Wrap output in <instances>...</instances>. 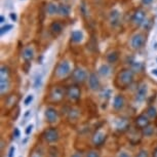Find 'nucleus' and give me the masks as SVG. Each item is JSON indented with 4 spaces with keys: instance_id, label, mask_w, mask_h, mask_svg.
<instances>
[{
    "instance_id": "nucleus-21",
    "label": "nucleus",
    "mask_w": 157,
    "mask_h": 157,
    "mask_svg": "<svg viewBox=\"0 0 157 157\" xmlns=\"http://www.w3.org/2000/svg\"><path fill=\"white\" fill-rule=\"evenodd\" d=\"M83 39V33L80 30H75L71 33V40L75 43H78Z\"/></svg>"
},
{
    "instance_id": "nucleus-22",
    "label": "nucleus",
    "mask_w": 157,
    "mask_h": 157,
    "mask_svg": "<svg viewBox=\"0 0 157 157\" xmlns=\"http://www.w3.org/2000/svg\"><path fill=\"white\" fill-rule=\"evenodd\" d=\"M71 7L67 4H60L59 5V14L62 17H68L70 14Z\"/></svg>"
},
{
    "instance_id": "nucleus-30",
    "label": "nucleus",
    "mask_w": 157,
    "mask_h": 157,
    "mask_svg": "<svg viewBox=\"0 0 157 157\" xmlns=\"http://www.w3.org/2000/svg\"><path fill=\"white\" fill-rule=\"evenodd\" d=\"M32 101H33V96H32V94H29V96L25 99L24 104H25L26 106H28V105H30V103L32 102Z\"/></svg>"
},
{
    "instance_id": "nucleus-19",
    "label": "nucleus",
    "mask_w": 157,
    "mask_h": 157,
    "mask_svg": "<svg viewBox=\"0 0 157 157\" xmlns=\"http://www.w3.org/2000/svg\"><path fill=\"white\" fill-rule=\"evenodd\" d=\"M34 54H35L34 48H32V47H26V48L23 50L22 57L26 62H30V61L33 60Z\"/></svg>"
},
{
    "instance_id": "nucleus-2",
    "label": "nucleus",
    "mask_w": 157,
    "mask_h": 157,
    "mask_svg": "<svg viewBox=\"0 0 157 157\" xmlns=\"http://www.w3.org/2000/svg\"><path fill=\"white\" fill-rule=\"evenodd\" d=\"M10 71L8 69V67L2 66L1 71H0V86H1L2 94L10 87Z\"/></svg>"
},
{
    "instance_id": "nucleus-32",
    "label": "nucleus",
    "mask_w": 157,
    "mask_h": 157,
    "mask_svg": "<svg viewBox=\"0 0 157 157\" xmlns=\"http://www.w3.org/2000/svg\"><path fill=\"white\" fill-rule=\"evenodd\" d=\"M10 17L11 19V21H13V22H16L17 19V14L14 13H10Z\"/></svg>"
},
{
    "instance_id": "nucleus-28",
    "label": "nucleus",
    "mask_w": 157,
    "mask_h": 157,
    "mask_svg": "<svg viewBox=\"0 0 157 157\" xmlns=\"http://www.w3.org/2000/svg\"><path fill=\"white\" fill-rule=\"evenodd\" d=\"M13 28V25H5L3 26V27H1V30H0V33H1V35H3L5 33H7L8 31L11 30V29Z\"/></svg>"
},
{
    "instance_id": "nucleus-24",
    "label": "nucleus",
    "mask_w": 157,
    "mask_h": 157,
    "mask_svg": "<svg viewBox=\"0 0 157 157\" xmlns=\"http://www.w3.org/2000/svg\"><path fill=\"white\" fill-rule=\"evenodd\" d=\"M118 58H119V55H118V52H112L107 56V61L109 63H116L118 61Z\"/></svg>"
},
{
    "instance_id": "nucleus-23",
    "label": "nucleus",
    "mask_w": 157,
    "mask_h": 157,
    "mask_svg": "<svg viewBox=\"0 0 157 157\" xmlns=\"http://www.w3.org/2000/svg\"><path fill=\"white\" fill-rule=\"evenodd\" d=\"M46 13L49 14V16H54L56 13H59V6L57 4L50 2L46 5Z\"/></svg>"
},
{
    "instance_id": "nucleus-42",
    "label": "nucleus",
    "mask_w": 157,
    "mask_h": 157,
    "mask_svg": "<svg viewBox=\"0 0 157 157\" xmlns=\"http://www.w3.org/2000/svg\"><path fill=\"white\" fill-rule=\"evenodd\" d=\"M32 157H40V156H38V155H33Z\"/></svg>"
},
{
    "instance_id": "nucleus-38",
    "label": "nucleus",
    "mask_w": 157,
    "mask_h": 157,
    "mask_svg": "<svg viewBox=\"0 0 157 157\" xmlns=\"http://www.w3.org/2000/svg\"><path fill=\"white\" fill-rule=\"evenodd\" d=\"M14 137H16V138L20 137V132H19V129H17V128H14Z\"/></svg>"
},
{
    "instance_id": "nucleus-18",
    "label": "nucleus",
    "mask_w": 157,
    "mask_h": 157,
    "mask_svg": "<svg viewBox=\"0 0 157 157\" xmlns=\"http://www.w3.org/2000/svg\"><path fill=\"white\" fill-rule=\"evenodd\" d=\"M109 21H110L111 25L112 26H117L119 24V21H120V13L117 10H112L110 13V16H109Z\"/></svg>"
},
{
    "instance_id": "nucleus-14",
    "label": "nucleus",
    "mask_w": 157,
    "mask_h": 157,
    "mask_svg": "<svg viewBox=\"0 0 157 157\" xmlns=\"http://www.w3.org/2000/svg\"><path fill=\"white\" fill-rule=\"evenodd\" d=\"M45 118L49 123L56 122L58 120V111L54 108H47L45 110Z\"/></svg>"
},
{
    "instance_id": "nucleus-25",
    "label": "nucleus",
    "mask_w": 157,
    "mask_h": 157,
    "mask_svg": "<svg viewBox=\"0 0 157 157\" xmlns=\"http://www.w3.org/2000/svg\"><path fill=\"white\" fill-rule=\"evenodd\" d=\"M110 73V68L108 65H102L99 69V74H101L102 76H107Z\"/></svg>"
},
{
    "instance_id": "nucleus-4",
    "label": "nucleus",
    "mask_w": 157,
    "mask_h": 157,
    "mask_svg": "<svg viewBox=\"0 0 157 157\" xmlns=\"http://www.w3.org/2000/svg\"><path fill=\"white\" fill-rule=\"evenodd\" d=\"M65 94H66V91H65L63 88L60 86H55L50 90L49 93V101L52 103H60L63 101Z\"/></svg>"
},
{
    "instance_id": "nucleus-10",
    "label": "nucleus",
    "mask_w": 157,
    "mask_h": 157,
    "mask_svg": "<svg viewBox=\"0 0 157 157\" xmlns=\"http://www.w3.org/2000/svg\"><path fill=\"white\" fill-rule=\"evenodd\" d=\"M144 42H145V36L143 34L138 33L132 36V40H130V45H132L134 49H140L144 45Z\"/></svg>"
},
{
    "instance_id": "nucleus-27",
    "label": "nucleus",
    "mask_w": 157,
    "mask_h": 157,
    "mask_svg": "<svg viewBox=\"0 0 157 157\" xmlns=\"http://www.w3.org/2000/svg\"><path fill=\"white\" fill-rule=\"evenodd\" d=\"M142 134H143V136H146V137H151V136L154 134V128H152V127L149 125V126H147L146 128H144L142 130Z\"/></svg>"
},
{
    "instance_id": "nucleus-43",
    "label": "nucleus",
    "mask_w": 157,
    "mask_h": 157,
    "mask_svg": "<svg viewBox=\"0 0 157 157\" xmlns=\"http://www.w3.org/2000/svg\"><path fill=\"white\" fill-rule=\"evenodd\" d=\"M155 123H156V125H157V117H156V120H155Z\"/></svg>"
},
{
    "instance_id": "nucleus-20",
    "label": "nucleus",
    "mask_w": 157,
    "mask_h": 157,
    "mask_svg": "<svg viewBox=\"0 0 157 157\" xmlns=\"http://www.w3.org/2000/svg\"><path fill=\"white\" fill-rule=\"evenodd\" d=\"M116 128L119 132H126L129 128V122L127 121V119H120L118 120V122L116 124Z\"/></svg>"
},
{
    "instance_id": "nucleus-31",
    "label": "nucleus",
    "mask_w": 157,
    "mask_h": 157,
    "mask_svg": "<svg viewBox=\"0 0 157 157\" xmlns=\"http://www.w3.org/2000/svg\"><path fill=\"white\" fill-rule=\"evenodd\" d=\"M137 157H149V156H148L147 151L142 150V151H140V152H139V154L137 155Z\"/></svg>"
},
{
    "instance_id": "nucleus-33",
    "label": "nucleus",
    "mask_w": 157,
    "mask_h": 157,
    "mask_svg": "<svg viewBox=\"0 0 157 157\" xmlns=\"http://www.w3.org/2000/svg\"><path fill=\"white\" fill-rule=\"evenodd\" d=\"M32 129H33V125H29L27 127V129H26V135H30V132H32Z\"/></svg>"
},
{
    "instance_id": "nucleus-16",
    "label": "nucleus",
    "mask_w": 157,
    "mask_h": 157,
    "mask_svg": "<svg viewBox=\"0 0 157 157\" xmlns=\"http://www.w3.org/2000/svg\"><path fill=\"white\" fill-rule=\"evenodd\" d=\"M145 20V11L141 8H139L135 11L134 16H132V22L137 25H141Z\"/></svg>"
},
{
    "instance_id": "nucleus-36",
    "label": "nucleus",
    "mask_w": 157,
    "mask_h": 157,
    "mask_svg": "<svg viewBox=\"0 0 157 157\" xmlns=\"http://www.w3.org/2000/svg\"><path fill=\"white\" fill-rule=\"evenodd\" d=\"M13 152H14V147H11L10 150V154H8V157H13Z\"/></svg>"
},
{
    "instance_id": "nucleus-41",
    "label": "nucleus",
    "mask_w": 157,
    "mask_h": 157,
    "mask_svg": "<svg viewBox=\"0 0 157 157\" xmlns=\"http://www.w3.org/2000/svg\"><path fill=\"white\" fill-rule=\"evenodd\" d=\"M3 22H4V17L1 16L0 17V23H3Z\"/></svg>"
},
{
    "instance_id": "nucleus-7",
    "label": "nucleus",
    "mask_w": 157,
    "mask_h": 157,
    "mask_svg": "<svg viewBox=\"0 0 157 157\" xmlns=\"http://www.w3.org/2000/svg\"><path fill=\"white\" fill-rule=\"evenodd\" d=\"M86 72L81 68H76L72 72V79L76 83H83L86 80Z\"/></svg>"
},
{
    "instance_id": "nucleus-5",
    "label": "nucleus",
    "mask_w": 157,
    "mask_h": 157,
    "mask_svg": "<svg viewBox=\"0 0 157 157\" xmlns=\"http://www.w3.org/2000/svg\"><path fill=\"white\" fill-rule=\"evenodd\" d=\"M66 96L68 99L70 101H72V102H77V101L80 99V96H81L80 87L76 84L68 86L67 90H66Z\"/></svg>"
},
{
    "instance_id": "nucleus-37",
    "label": "nucleus",
    "mask_w": 157,
    "mask_h": 157,
    "mask_svg": "<svg viewBox=\"0 0 157 157\" xmlns=\"http://www.w3.org/2000/svg\"><path fill=\"white\" fill-rule=\"evenodd\" d=\"M152 1L153 0H142V3L145 4V5H148V4H150Z\"/></svg>"
},
{
    "instance_id": "nucleus-29",
    "label": "nucleus",
    "mask_w": 157,
    "mask_h": 157,
    "mask_svg": "<svg viewBox=\"0 0 157 157\" xmlns=\"http://www.w3.org/2000/svg\"><path fill=\"white\" fill-rule=\"evenodd\" d=\"M85 157H100L99 152L97 151H88V152L85 154Z\"/></svg>"
},
{
    "instance_id": "nucleus-9",
    "label": "nucleus",
    "mask_w": 157,
    "mask_h": 157,
    "mask_svg": "<svg viewBox=\"0 0 157 157\" xmlns=\"http://www.w3.org/2000/svg\"><path fill=\"white\" fill-rule=\"evenodd\" d=\"M128 141L132 143V145H136L138 144L139 142L141 141L142 139V136H143V134H142V130L138 129L137 127L136 128H132V129H128Z\"/></svg>"
},
{
    "instance_id": "nucleus-6",
    "label": "nucleus",
    "mask_w": 157,
    "mask_h": 157,
    "mask_svg": "<svg viewBox=\"0 0 157 157\" xmlns=\"http://www.w3.org/2000/svg\"><path fill=\"white\" fill-rule=\"evenodd\" d=\"M42 137L47 143H56V142H58L59 139H60V135H59V132L57 128H55V127H49V128H47L46 130H44Z\"/></svg>"
},
{
    "instance_id": "nucleus-26",
    "label": "nucleus",
    "mask_w": 157,
    "mask_h": 157,
    "mask_svg": "<svg viewBox=\"0 0 157 157\" xmlns=\"http://www.w3.org/2000/svg\"><path fill=\"white\" fill-rule=\"evenodd\" d=\"M147 116L149 118H154V117H157V112H156V109L154 107H149L147 109Z\"/></svg>"
},
{
    "instance_id": "nucleus-15",
    "label": "nucleus",
    "mask_w": 157,
    "mask_h": 157,
    "mask_svg": "<svg viewBox=\"0 0 157 157\" xmlns=\"http://www.w3.org/2000/svg\"><path fill=\"white\" fill-rule=\"evenodd\" d=\"M88 85L91 90H98L100 88V80L94 73H91L88 77Z\"/></svg>"
},
{
    "instance_id": "nucleus-17",
    "label": "nucleus",
    "mask_w": 157,
    "mask_h": 157,
    "mask_svg": "<svg viewBox=\"0 0 157 157\" xmlns=\"http://www.w3.org/2000/svg\"><path fill=\"white\" fill-rule=\"evenodd\" d=\"M124 104H125V101H124V98L121 96V94H117L116 97L114 98V102H113V107L115 110H121L124 107Z\"/></svg>"
},
{
    "instance_id": "nucleus-39",
    "label": "nucleus",
    "mask_w": 157,
    "mask_h": 157,
    "mask_svg": "<svg viewBox=\"0 0 157 157\" xmlns=\"http://www.w3.org/2000/svg\"><path fill=\"white\" fill-rule=\"evenodd\" d=\"M152 74H153V75L157 76V69H154V70H152Z\"/></svg>"
},
{
    "instance_id": "nucleus-1",
    "label": "nucleus",
    "mask_w": 157,
    "mask_h": 157,
    "mask_svg": "<svg viewBox=\"0 0 157 157\" xmlns=\"http://www.w3.org/2000/svg\"><path fill=\"white\" fill-rule=\"evenodd\" d=\"M134 81V72L130 69L121 70L115 77V86L119 90H125Z\"/></svg>"
},
{
    "instance_id": "nucleus-13",
    "label": "nucleus",
    "mask_w": 157,
    "mask_h": 157,
    "mask_svg": "<svg viewBox=\"0 0 157 157\" xmlns=\"http://www.w3.org/2000/svg\"><path fill=\"white\" fill-rule=\"evenodd\" d=\"M147 91H148V87H147V84L146 83H143L139 86L137 93H136V100L138 102H142L146 99L147 97Z\"/></svg>"
},
{
    "instance_id": "nucleus-3",
    "label": "nucleus",
    "mask_w": 157,
    "mask_h": 157,
    "mask_svg": "<svg viewBox=\"0 0 157 157\" xmlns=\"http://www.w3.org/2000/svg\"><path fill=\"white\" fill-rule=\"evenodd\" d=\"M70 72H71V68L69 62L64 60L58 64V66L55 70V75L58 78H65L66 76L69 75Z\"/></svg>"
},
{
    "instance_id": "nucleus-34",
    "label": "nucleus",
    "mask_w": 157,
    "mask_h": 157,
    "mask_svg": "<svg viewBox=\"0 0 157 157\" xmlns=\"http://www.w3.org/2000/svg\"><path fill=\"white\" fill-rule=\"evenodd\" d=\"M71 157H83V155H82L81 152H75L74 154H72Z\"/></svg>"
},
{
    "instance_id": "nucleus-12",
    "label": "nucleus",
    "mask_w": 157,
    "mask_h": 157,
    "mask_svg": "<svg viewBox=\"0 0 157 157\" xmlns=\"http://www.w3.org/2000/svg\"><path fill=\"white\" fill-rule=\"evenodd\" d=\"M106 138H107V136H106L105 132H103L102 130H98L94 134L91 141H93V144L94 146H101V145L105 143Z\"/></svg>"
},
{
    "instance_id": "nucleus-8",
    "label": "nucleus",
    "mask_w": 157,
    "mask_h": 157,
    "mask_svg": "<svg viewBox=\"0 0 157 157\" xmlns=\"http://www.w3.org/2000/svg\"><path fill=\"white\" fill-rule=\"evenodd\" d=\"M135 124H136V127L140 130H143L144 128H146L147 126L150 125V120H149V117L145 114H141L135 119Z\"/></svg>"
},
{
    "instance_id": "nucleus-40",
    "label": "nucleus",
    "mask_w": 157,
    "mask_h": 157,
    "mask_svg": "<svg viewBox=\"0 0 157 157\" xmlns=\"http://www.w3.org/2000/svg\"><path fill=\"white\" fill-rule=\"evenodd\" d=\"M153 157H157V148L155 150H154V152H153Z\"/></svg>"
},
{
    "instance_id": "nucleus-11",
    "label": "nucleus",
    "mask_w": 157,
    "mask_h": 157,
    "mask_svg": "<svg viewBox=\"0 0 157 157\" xmlns=\"http://www.w3.org/2000/svg\"><path fill=\"white\" fill-rule=\"evenodd\" d=\"M63 31V24L60 21H54L49 26V32L54 37L59 36Z\"/></svg>"
},
{
    "instance_id": "nucleus-35",
    "label": "nucleus",
    "mask_w": 157,
    "mask_h": 157,
    "mask_svg": "<svg viewBox=\"0 0 157 157\" xmlns=\"http://www.w3.org/2000/svg\"><path fill=\"white\" fill-rule=\"evenodd\" d=\"M118 157H130L126 152H120L118 154Z\"/></svg>"
}]
</instances>
